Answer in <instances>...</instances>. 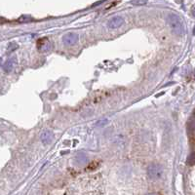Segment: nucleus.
<instances>
[{"label":"nucleus","instance_id":"nucleus-13","mask_svg":"<svg viewBox=\"0 0 195 195\" xmlns=\"http://www.w3.org/2000/svg\"><path fill=\"white\" fill-rule=\"evenodd\" d=\"M193 34L195 35V27H194V28H193Z\"/></svg>","mask_w":195,"mask_h":195},{"label":"nucleus","instance_id":"nucleus-11","mask_svg":"<svg viewBox=\"0 0 195 195\" xmlns=\"http://www.w3.org/2000/svg\"><path fill=\"white\" fill-rule=\"evenodd\" d=\"M106 123H108V119H103V120L98 121L96 123V125L99 126V127H104V125H106Z\"/></svg>","mask_w":195,"mask_h":195},{"label":"nucleus","instance_id":"nucleus-4","mask_svg":"<svg viewBox=\"0 0 195 195\" xmlns=\"http://www.w3.org/2000/svg\"><path fill=\"white\" fill-rule=\"evenodd\" d=\"M123 23H124V20H123L122 17L115 16L108 21V27L110 28V29H115V28H118L119 27H121V25H123Z\"/></svg>","mask_w":195,"mask_h":195},{"label":"nucleus","instance_id":"nucleus-1","mask_svg":"<svg viewBox=\"0 0 195 195\" xmlns=\"http://www.w3.org/2000/svg\"><path fill=\"white\" fill-rule=\"evenodd\" d=\"M167 21L174 34L178 35V36H182V35L184 34V22H182V20L177 14H174V13L169 14Z\"/></svg>","mask_w":195,"mask_h":195},{"label":"nucleus","instance_id":"nucleus-12","mask_svg":"<svg viewBox=\"0 0 195 195\" xmlns=\"http://www.w3.org/2000/svg\"><path fill=\"white\" fill-rule=\"evenodd\" d=\"M192 13H193V15L195 16V8L193 9V11H192Z\"/></svg>","mask_w":195,"mask_h":195},{"label":"nucleus","instance_id":"nucleus-6","mask_svg":"<svg viewBox=\"0 0 195 195\" xmlns=\"http://www.w3.org/2000/svg\"><path fill=\"white\" fill-rule=\"evenodd\" d=\"M38 49L40 50V51H47V50L50 49V47H51V44H50L49 40L47 39V38H41V39L38 41Z\"/></svg>","mask_w":195,"mask_h":195},{"label":"nucleus","instance_id":"nucleus-10","mask_svg":"<svg viewBox=\"0 0 195 195\" xmlns=\"http://www.w3.org/2000/svg\"><path fill=\"white\" fill-rule=\"evenodd\" d=\"M28 21H32V18H31V17L23 16L22 18H20V19H19V22H22V23H25V22H28Z\"/></svg>","mask_w":195,"mask_h":195},{"label":"nucleus","instance_id":"nucleus-5","mask_svg":"<svg viewBox=\"0 0 195 195\" xmlns=\"http://www.w3.org/2000/svg\"><path fill=\"white\" fill-rule=\"evenodd\" d=\"M41 142L44 144H50L52 142L54 141V134L49 130H45L43 133L41 134Z\"/></svg>","mask_w":195,"mask_h":195},{"label":"nucleus","instance_id":"nucleus-3","mask_svg":"<svg viewBox=\"0 0 195 195\" xmlns=\"http://www.w3.org/2000/svg\"><path fill=\"white\" fill-rule=\"evenodd\" d=\"M63 43L65 45H67V46L74 45L76 42L78 41V35L74 32H68L63 35Z\"/></svg>","mask_w":195,"mask_h":195},{"label":"nucleus","instance_id":"nucleus-2","mask_svg":"<svg viewBox=\"0 0 195 195\" xmlns=\"http://www.w3.org/2000/svg\"><path fill=\"white\" fill-rule=\"evenodd\" d=\"M147 176L151 180H158L163 176V168L159 164H150L147 168Z\"/></svg>","mask_w":195,"mask_h":195},{"label":"nucleus","instance_id":"nucleus-9","mask_svg":"<svg viewBox=\"0 0 195 195\" xmlns=\"http://www.w3.org/2000/svg\"><path fill=\"white\" fill-rule=\"evenodd\" d=\"M131 3H132L133 5H136V6H141V5H144V4H146L147 0H132Z\"/></svg>","mask_w":195,"mask_h":195},{"label":"nucleus","instance_id":"nucleus-8","mask_svg":"<svg viewBox=\"0 0 195 195\" xmlns=\"http://www.w3.org/2000/svg\"><path fill=\"white\" fill-rule=\"evenodd\" d=\"M189 130L191 131L192 133H195V112L192 115L191 119H190V123H189Z\"/></svg>","mask_w":195,"mask_h":195},{"label":"nucleus","instance_id":"nucleus-7","mask_svg":"<svg viewBox=\"0 0 195 195\" xmlns=\"http://www.w3.org/2000/svg\"><path fill=\"white\" fill-rule=\"evenodd\" d=\"M14 60L13 59H11V60H9L7 63H5V65H4V69H5L6 72H10V71L13 69V66H14Z\"/></svg>","mask_w":195,"mask_h":195}]
</instances>
